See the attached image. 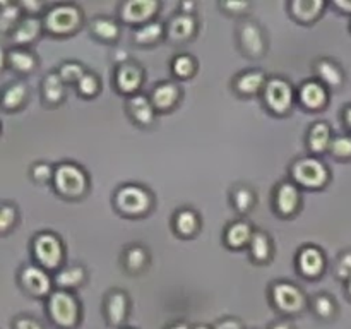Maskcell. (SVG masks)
Returning a JSON list of instances; mask_svg holds the SVG:
<instances>
[{
    "instance_id": "cb8c5ba5",
    "label": "cell",
    "mask_w": 351,
    "mask_h": 329,
    "mask_svg": "<svg viewBox=\"0 0 351 329\" xmlns=\"http://www.w3.org/2000/svg\"><path fill=\"white\" fill-rule=\"evenodd\" d=\"M264 82H266V77H264L263 72H245V74H242L237 79L235 86L240 93L254 95V93H257L263 88Z\"/></svg>"
},
{
    "instance_id": "db71d44e",
    "label": "cell",
    "mask_w": 351,
    "mask_h": 329,
    "mask_svg": "<svg viewBox=\"0 0 351 329\" xmlns=\"http://www.w3.org/2000/svg\"><path fill=\"white\" fill-rule=\"evenodd\" d=\"M195 329H208V328H204V326H197V328Z\"/></svg>"
},
{
    "instance_id": "d6986e66",
    "label": "cell",
    "mask_w": 351,
    "mask_h": 329,
    "mask_svg": "<svg viewBox=\"0 0 351 329\" xmlns=\"http://www.w3.org/2000/svg\"><path fill=\"white\" fill-rule=\"evenodd\" d=\"M151 99H153V105L156 108H171L178 99V88L175 84H170V82H163V84L154 89Z\"/></svg>"
},
{
    "instance_id": "9a60e30c",
    "label": "cell",
    "mask_w": 351,
    "mask_h": 329,
    "mask_svg": "<svg viewBox=\"0 0 351 329\" xmlns=\"http://www.w3.org/2000/svg\"><path fill=\"white\" fill-rule=\"evenodd\" d=\"M127 295L122 291H113L106 298V314L112 324H120L127 315Z\"/></svg>"
},
{
    "instance_id": "2e32d148",
    "label": "cell",
    "mask_w": 351,
    "mask_h": 329,
    "mask_svg": "<svg viewBox=\"0 0 351 329\" xmlns=\"http://www.w3.org/2000/svg\"><path fill=\"white\" fill-rule=\"evenodd\" d=\"M194 29H195L194 17H192L191 14L185 12V14H180V16L173 17V21H171L170 26H168V34H170V38H173V40L182 41L191 38L192 33H194Z\"/></svg>"
},
{
    "instance_id": "83f0119b",
    "label": "cell",
    "mask_w": 351,
    "mask_h": 329,
    "mask_svg": "<svg viewBox=\"0 0 351 329\" xmlns=\"http://www.w3.org/2000/svg\"><path fill=\"white\" fill-rule=\"evenodd\" d=\"M9 64L19 72H29L34 69V57L29 51L24 50H12L9 53Z\"/></svg>"
},
{
    "instance_id": "e0dca14e",
    "label": "cell",
    "mask_w": 351,
    "mask_h": 329,
    "mask_svg": "<svg viewBox=\"0 0 351 329\" xmlns=\"http://www.w3.org/2000/svg\"><path fill=\"white\" fill-rule=\"evenodd\" d=\"M326 98H328V95H326L324 86L319 84V82L311 81L302 86L300 99L308 108H321L326 103Z\"/></svg>"
},
{
    "instance_id": "f6af8a7d",
    "label": "cell",
    "mask_w": 351,
    "mask_h": 329,
    "mask_svg": "<svg viewBox=\"0 0 351 329\" xmlns=\"http://www.w3.org/2000/svg\"><path fill=\"white\" fill-rule=\"evenodd\" d=\"M16 329H43L34 319L23 317L16 322Z\"/></svg>"
},
{
    "instance_id": "d4e9b609",
    "label": "cell",
    "mask_w": 351,
    "mask_h": 329,
    "mask_svg": "<svg viewBox=\"0 0 351 329\" xmlns=\"http://www.w3.org/2000/svg\"><path fill=\"white\" fill-rule=\"evenodd\" d=\"M250 239H252V230L247 223H233L226 230V242L232 247L245 245Z\"/></svg>"
},
{
    "instance_id": "f5cc1de1",
    "label": "cell",
    "mask_w": 351,
    "mask_h": 329,
    "mask_svg": "<svg viewBox=\"0 0 351 329\" xmlns=\"http://www.w3.org/2000/svg\"><path fill=\"white\" fill-rule=\"evenodd\" d=\"M168 329H189V326L182 324V322H180V324H173L171 328H168Z\"/></svg>"
},
{
    "instance_id": "ffe728a7",
    "label": "cell",
    "mask_w": 351,
    "mask_h": 329,
    "mask_svg": "<svg viewBox=\"0 0 351 329\" xmlns=\"http://www.w3.org/2000/svg\"><path fill=\"white\" fill-rule=\"evenodd\" d=\"M329 143H331V130L326 123H315L308 134V146L315 153H322L328 149Z\"/></svg>"
},
{
    "instance_id": "8d00e7d4",
    "label": "cell",
    "mask_w": 351,
    "mask_h": 329,
    "mask_svg": "<svg viewBox=\"0 0 351 329\" xmlns=\"http://www.w3.org/2000/svg\"><path fill=\"white\" fill-rule=\"evenodd\" d=\"M194 60H192L191 57H187V55H180V57H177L173 60V72L177 75H180V77L191 75L192 72H194Z\"/></svg>"
},
{
    "instance_id": "ee69618b",
    "label": "cell",
    "mask_w": 351,
    "mask_h": 329,
    "mask_svg": "<svg viewBox=\"0 0 351 329\" xmlns=\"http://www.w3.org/2000/svg\"><path fill=\"white\" fill-rule=\"evenodd\" d=\"M33 177L36 178V180L47 182L48 178L51 177V168L48 167V164H45V163L36 164V167L33 168Z\"/></svg>"
},
{
    "instance_id": "9c48e42d",
    "label": "cell",
    "mask_w": 351,
    "mask_h": 329,
    "mask_svg": "<svg viewBox=\"0 0 351 329\" xmlns=\"http://www.w3.org/2000/svg\"><path fill=\"white\" fill-rule=\"evenodd\" d=\"M240 41H242V47L250 57H259L264 51V36L263 31L257 24L247 23L242 24V29H240Z\"/></svg>"
},
{
    "instance_id": "1f68e13d",
    "label": "cell",
    "mask_w": 351,
    "mask_h": 329,
    "mask_svg": "<svg viewBox=\"0 0 351 329\" xmlns=\"http://www.w3.org/2000/svg\"><path fill=\"white\" fill-rule=\"evenodd\" d=\"M82 280H84V269L82 267H67V269L60 271L57 276V283L64 288L77 287Z\"/></svg>"
},
{
    "instance_id": "b9f144b4",
    "label": "cell",
    "mask_w": 351,
    "mask_h": 329,
    "mask_svg": "<svg viewBox=\"0 0 351 329\" xmlns=\"http://www.w3.org/2000/svg\"><path fill=\"white\" fill-rule=\"evenodd\" d=\"M14 219H16V211L10 206H2V211H0V230L5 232L12 225Z\"/></svg>"
},
{
    "instance_id": "f1b7e54d",
    "label": "cell",
    "mask_w": 351,
    "mask_h": 329,
    "mask_svg": "<svg viewBox=\"0 0 351 329\" xmlns=\"http://www.w3.org/2000/svg\"><path fill=\"white\" fill-rule=\"evenodd\" d=\"M250 250H252L254 259L257 260H266L269 257L271 245L269 239H267L264 233H254L252 239H250Z\"/></svg>"
},
{
    "instance_id": "8992f818",
    "label": "cell",
    "mask_w": 351,
    "mask_h": 329,
    "mask_svg": "<svg viewBox=\"0 0 351 329\" xmlns=\"http://www.w3.org/2000/svg\"><path fill=\"white\" fill-rule=\"evenodd\" d=\"M79 24V10L74 5H57L47 14V26L53 33H69Z\"/></svg>"
},
{
    "instance_id": "bcb514c9",
    "label": "cell",
    "mask_w": 351,
    "mask_h": 329,
    "mask_svg": "<svg viewBox=\"0 0 351 329\" xmlns=\"http://www.w3.org/2000/svg\"><path fill=\"white\" fill-rule=\"evenodd\" d=\"M216 329H242V326H240L239 321H235V319H226V321H221L218 326H216Z\"/></svg>"
},
{
    "instance_id": "5b68a950",
    "label": "cell",
    "mask_w": 351,
    "mask_h": 329,
    "mask_svg": "<svg viewBox=\"0 0 351 329\" xmlns=\"http://www.w3.org/2000/svg\"><path fill=\"white\" fill-rule=\"evenodd\" d=\"M34 254L47 267H57L62 260V243L51 233H41L34 240Z\"/></svg>"
},
{
    "instance_id": "7402d4cb",
    "label": "cell",
    "mask_w": 351,
    "mask_h": 329,
    "mask_svg": "<svg viewBox=\"0 0 351 329\" xmlns=\"http://www.w3.org/2000/svg\"><path fill=\"white\" fill-rule=\"evenodd\" d=\"M40 21L34 19V17H27V19L21 21L19 26L14 29L12 38L17 41V43H29L40 33Z\"/></svg>"
},
{
    "instance_id": "7dc6e473",
    "label": "cell",
    "mask_w": 351,
    "mask_h": 329,
    "mask_svg": "<svg viewBox=\"0 0 351 329\" xmlns=\"http://www.w3.org/2000/svg\"><path fill=\"white\" fill-rule=\"evenodd\" d=\"M223 7H225V9H228V10H243V9H247V7H249V3H245V2H226V3H223Z\"/></svg>"
},
{
    "instance_id": "c3c4849f",
    "label": "cell",
    "mask_w": 351,
    "mask_h": 329,
    "mask_svg": "<svg viewBox=\"0 0 351 329\" xmlns=\"http://www.w3.org/2000/svg\"><path fill=\"white\" fill-rule=\"evenodd\" d=\"M271 329H293V328H291L290 322L283 321V322H278V324H274Z\"/></svg>"
},
{
    "instance_id": "f35d334b",
    "label": "cell",
    "mask_w": 351,
    "mask_h": 329,
    "mask_svg": "<svg viewBox=\"0 0 351 329\" xmlns=\"http://www.w3.org/2000/svg\"><path fill=\"white\" fill-rule=\"evenodd\" d=\"M84 75V69L79 64H64L60 69V77L64 79V81L79 82Z\"/></svg>"
},
{
    "instance_id": "d6a6232c",
    "label": "cell",
    "mask_w": 351,
    "mask_h": 329,
    "mask_svg": "<svg viewBox=\"0 0 351 329\" xmlns=\"http://www.w3.org/2000/svg\"><path fill=\"white\" fill-rule=\"evenodd\" d=\"M24 96H26V89L23 84L9 86V89L3 95V106L5 108H17L24 101Z\"/></svg>"
},
{
    "instance_id": "7a4b0ae2",
    "label": "cell",
    "mask_w": 351,
    "mask_h": 329,
    "mask_svg": "<svg viewBox=\"0 0 351 329\" xmlns=\"http://www.w3.org/2000/svg\"><path fill=\"white\" fill-rule=\"evenodd\" d=\"M55 185L64 195L77 197L86 191L88 178H86L84 171L75 164H60L55 170Z\"/></svg>"
},
{
    "instance_id": "3957f363",
    "label": "cell",
    "mask_w": 351,
    "mask_h": 329,
    "mask_svg": "<svg viewBox=\"0 0 351 329\" xmlns=\"http://www.w3.org/2000/svg\"><path fill=\"white\" fill-rule=\"evenodd\" d=\"M149 194L137 185H125L117 194V206L127 215H141L149 208Z\"/></svg>"
},
{
    "instance_id": "52a82bcc",
    "label": "cell",
    "mask_w": 351,
    "mask_h": 329,
    "mask_svg": "<svg viewBox=\"0 0 351 329\" xmlns=\"http://www.w3.org/2000/svg\"><path fill=\"white\" fill-rule=\"evenodd\" d=\"M274 304L283 312H298L305 305V297L295 284L278 283L273 288Z\"/></svg>"
},
{
    "instance_id": "6da1fadb",
    "label": "cell",
    "mask_w": 351,
    "mask_h": 329,
    "mask_svg": "<svg viewBox=\"0 0 351 329\" xmlns=\"http://www.w3.org/2000/svg\"><path fill=\"white\" fill-rule=\"evenodd\" d=\"M50 314L57 324L64 326V328H72L75 326L79 319V307L75 298L67 291H55L50 297Z\"/></svg>"
},
{
    "instance_id": "ba28073f",
    "label": "cell",
    "mask_w": 351,
    "mask_h": 329,
    "mask_svg": "<svg viewBox=\"0 0 351 329\" xmlns=\"http://www.w3.org/2000/svg\"><path fill=\"white\" fill-rule=\"evenodd\" d=\"M293 99L290 84L283 79H271L266 84V101L274 112H287Z\"/></svg>"
},
{
    "instance_id": "816d5d0a",
    "label": "cell",
    "mask_w": 351,
    "mask_h": 329,
    "mask_svg": "<svg viewBox=\"0 0 351 329\" xmlns=\"http://www.w3.org/2000/svg\"><path fill=\"white\" fill-rule=\"evenodd\" d=\"M345 120H346V123H348V127L351 129V106H348V108H346V112H345Z\"/></svg>"
},
{
    "instance_id": "7c38bea8",
    "label": "cell",
    "mask_w": 351,
    "mask_h": 329,
    "mask_svg": "<svg viewBox=\"0 0 351 329\" xmlns=\"http://www.w3.org/2000/svg\"><path fill=\"white\" fill-rule=\"evenodd\" d=\"M143 81V72L134 64H122L117 71V86L120 91L132 93L136 91Z\"/></svg>"
},
{
    "instance_id": "603a6c76",
    "label": "cell",
    "mask_w": 351,
    "mask_h": 329,
    "mask_svg": "<svg viewBox=\"0 0 351 329\" xmlns=\"http://www.w3.org/2000/svg\"><path fill=\"white\" fill-rule=\"evenodd\" d=\"M315 72L319 74V77L324 82H328L329 86H339L343 81V72L335 62L331 60H319L315 64Z\"/></svg>"
},
{
    "instance_id": "681fc988",
    "label": "cell",
    "mask_w": 351,
    "mask_h": 329,
    "mask_svg": "<svg viewBox=\"0 0 351 329\" xmlns=\"http://www.w3.org/2000/svg\"><path fill=\"white\" fill-rule=\"evenodd\" d=\"M336 5L341 7L343 10H350V12H351V2H346V0H343V2H341V0H338V2H336Z\"/></svg>"
},
{
    "instance_id": "836d02e7",
    "label": "cell",
    "mask_w": 351,
    "mask_h": 329,
    "mask_svg": "<svg viewBox=\"0 0 351 329\" xmlns=\"http://www.w3.org/2000/svg\"><path fill=\"white\" fill-rule=\"evenodd\" d=\"M125 264L130 271H139L146 264V252L141 247H132L125 254Z\"/></svg>"
},
{
    "instance_id": "ac0fdd59",
    "label": "cell",
    "mask_w": 351,
    "mask_h": 329,
    "mask_svg": "<svg viewBox=\"0 0 351 329\" xmlns=\"http://www.w3.org/2000/svg\"><path fill=\"white\" fill-rule=\"evenodd\" d=\"M129 113L132 115V119L139 123H149L154 117L153 105H151L149 99L146 96H132L129 99Z\"/></svg>"
},
{
    "instance_id": "44dd1931",
    "label": "cell",
    "mask_w": 351,
    "mask_h": 329,
    "mask_svg": "<svg viewBox=\"0 0 351 329\" xmlns=\"http://www.w3.org/2000/svg\"><path fill=\"white\" fill-rule=\"evenodd\" d=\"M322 7H324V3L321 0H297V2L291 3V12L295 14L297 19L311 21L314 17H317Z\"/></svg>"
},
{
    "instance_id": "4dcf8cb0",
    "label": "cell",
    "mask_w": 351,
    "mask_h": 329,
    "mask_svg": "<svg viewBox=\"0 0 351 329\" xmlns=\"http://www.w3.org/2000/svg\"><path fill=\"white\" fill-rule=\"evenodd\" d=\"M93 31L98 34L103 40H113V38L119 34V26H117L115 21L106 19V17H99V19L93 21Z\"/></svg>"
},
{
    "instance_id": "4316f807",
    "label": "cell",
    "mask_w": 351,
    "mask_h": 329,
    "mask_svg": "<svg viewBox=\"0 0 351 329\" xmlns=\"http://www.w3.org/2000/svg\"><path fill=\"white\" fill-rule=\"evenodd\" d=\"M197 215H195L194 211H191V209H184V211L178 212L177 218H175V226H177V230L182 235H192V233L197 230Z\"/></svg>"
},
{
    "instance_id": "8fae6325",
    "label": "cell",
    "mask_w": 351,
    "mask_h": 329,
    "mask_svg": "<svg viewBox=\"0 0 351 329\" xmlns=\"http://www.w3.org/2000/svg\"><path fill=\"white\" fill-rule=\"evenodd\" d=\"M158 10V2L154 0H132V2L123 3L122 16L130 23H141L147 17L153 16Z\"/></svg>"
},
{
    "instance_id": "e575fe53",
    "label": "cell",
    "mask_w": 351,
    "mask_h": 329,
    "mask_svg": "<svg viewBox=\"0 0 351 329\" xmlns=\"http://www.w3.org/2000/svg\"><path fill=\"white\" fill-rule=\"evenodd\" d=\"M233 202H235L237 209L239 211H249L250 206H252L254 202V195L252 192H250V188L247 187H239L235 188V192H233Z\"/></svg>"
},
{
    "instance_id": "f907efd6",
    "label": "cell",
    "mask_w": 351,
    "mask_h": 329,
    "mask_svg": "<svg viewBox=\"0 0 351 329\" xmlns=\"http://www.w3.org/2000/svg\"><path fill=\"white\" fill-rule=\"evenodd\" d=\"M23 5L26 7V9H31V10H34V9H40V3H33V2H23Z\"/></svg>"
},
{
    "instance_id": "484cf974",
    "label": "cell",
    "mask_w": 351,
    "mask_h": 329,
    "mask_svg": "<svg viewBox=\"0 0 351 329\" xmlns=\"http://www.w3.org/2000/svg\"><path fill=\"white\" fill-rule=\"evenodd\" d=\"M43 95L50 103H58L64 96V82L58 74H48L43 82Z\"/></svg>"
},
{
    "instance_id": "277c9868",
    "label": "cell",
    "mask_w": 351,
    "mask_h": 329,
    "mask_svg": "<svg viewBox=\"0 0 351 329\" xmlns=\"http://www.w3.org/2000/svg\"><path fill=\"white\" fill-rule=\"evenodd\" d=\"M293 175L300 184L307 187H321L328 180V170L324 164L314 158H305L295 163Z\"/></svg>"
},
{
    "instance_id": "d590c367",
    "label": "cell",
    "mask_w": 351,
    "mask_h": 329,
    "mask_svg": "<svg viewBox=\"0 0 351 329\" xmlns=\"http://www.w3.org/2000/svg\"><path fill=\"white\" fill-rule=\"evenodd\" d=\"M314 310L324 319L332 317L335 315V302L328 295H319L314 300Z\"/></svg>"
},
{
    "instance_id": "60d3db41",
    "label": "cell",
    "mask_w": 351,
    "mask_h": 329,
    "mask_svg": "<svg viewBox=\"0 0 351 329\" xmlns=\"http://www.w3.org/2000/svg\"><path fill=\"white\" fill-rule=\"evenodd\" d=\"M77 84H79V91L86 96H91L98 91V79L91 74H86Z\"/></svg>"
},
{
    "instance_id": "30bf717a",
    "label": "cell",
    "mask_w": 351,
    "mask_h": 329,
    "mask_svg": "<svg viewBox=\"0 0 351 329\" xmlns=\"http://www.w3.org/2000/svg\"><path fill=\"white\" fill-rule=\"evenodd\" d=\"M23 284L33 295H45L50 291V278L36 266H27L23 269L21 274Z\"/></svg>"
},
{
    "instance_id": "4fadbf2b",
    "label": "cell",
    "mask_w": 351,
    "mask_h": 329,
    "mask_svg": "<svg viewBox=\"0 0 351 329\" xmlns=\"http://www.w3.org/2000/svg\"><path fill=\"white\" fill-rule=\"evenodd\" d=\"M298 266L305 276H319L324 267V257L315 247H305L298 256Z\"/></svg>"
},
{
    "instance_id": "f546056e",
    "label": "cell",
    "mask_w": 351,
    "mask_h": 329,
    "mask_svg": "<svg viewBox=\"0 0 351 329\" xmlns=\"http://www.w3.org/2000/svg\"><path fill=\"white\" fill-rule=\"evenodd\" d=\"M161 34H163V27H161V24L151 23V24H146V26H143L141 29H137L136 34H134V38H136L137 43L147 45L160 40Z\"/></svg>"
},
{
    "instance_id": "ab89813d",
    "label": "cell",
    "mask_w": 351,
    "mask_h": 329,
    "mask_svg": "<svg viewBox=\"0 0 351 329\" xmlns=\"http://www.w3.org/2000/svg\"><path fill=\"white\" fill-rule=\"evenodd\" d=\"M19 17V7L12 5V3H3L2 14H0V23H2V29L7 31L14 24V21Z\"/></svg>"
},
{
    "instance_id": "11a10c76",
    "label": "cell",
    "mask_w": 351,
    "mask_h": 329,
    "mask_svg": "<svg viewBox=\"0 0 351 329\" xmlns=\"http://www.w3.org/2000/svg\"><path fill=\"white\" fill-rule=\"evenodd\" d=\"M348 290H350V295H351V280H350V287H348Z\"/></svg>"
},
{
    "instance_id": "7bdbcfd3",
    "label": "cell",
    "mask_w": 351,
    "mask_h": 329,
    "mask_svg": "<svg viewBox=\"0 0 351 329\" xmlns=\"http://www.w3.org/2000/svg\"><path fill=\"white\" fill-rule=\"evenodd\" d=\"M338 276L339 278H350L351 276V252H345L341 257H339Z\"/></svg>"
},
{
    "instance_id": "5bb4252c",
    "label": "cell",
    "mask_w": 351,
    "mask_h": 329,
    "mask_svg": "<svg viewBox=\"0 0 351 329\" xmlns=\"http://www.w3.org/2000/svg\"><path fill=\"white\" fill-rule=\"evenodd\" d=\"M300 195L295 185L281 184L276 191V208L283 215H291L297 209Z\"/></svg>"
},
{
    "instance_id": "74e56055",
    "label": "cell",
    "mask_w": 351,
    "mask_h": 329,
    "mask_svg": "<svg viewBox=\"0 0 351 329\" xmlns=\"http://www.w3.org/2000/svg\"><path fill=\"white\" fill-rule=\"evenodd\" d=\"M331 151L338 158H350L351 156V137L341 136L336 137L331 143Z\"/></svg>"
}]
</instances>
